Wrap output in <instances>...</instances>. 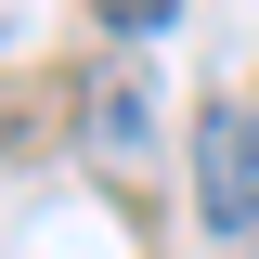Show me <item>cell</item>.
Listing matches in <instances>:
<instances>
[{"label":"cell","mask_w":259,"mask_h":259,"mask_svg":"<svg viewBox=\"0 0 259 259\" xmlns=\"http://www.w3.org/2000/svg\"><path fill=\"white\" fill-rule=\"evenodd\" d=\"M78 91H91V104H78V130H91L104 156H130V143L156 130V78H143V65H130V52H117V65H91Z\"/></svg>","instance_id":"2"},{"label":"cell","mask_w":259,"mask_h":259,"mask_svg":"<svg viewBox=\"0 0 259 259\" xmlns=\"http://www.w3.org/2000/svg\"><path fill=\"white\" fill-rule=\"evenodd\" d=\"M91 26H117V39H156V26H182V0H78Z\"/></svg>","instance_id":"3"},{"label":"cell","mask_w":259,"mask_h":259,"mask_svg":"<svg viewBox=\"0 0 259 259\" xmlns=\"http://www.w3.org/2000/svg\"><path fill=\"white\" fill-rule=\"evenodd\" d=\"M194 221L259 233V104H194Z\"/></svg>","instance_id":"1"}]
</instances>
